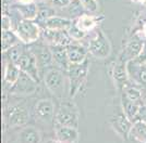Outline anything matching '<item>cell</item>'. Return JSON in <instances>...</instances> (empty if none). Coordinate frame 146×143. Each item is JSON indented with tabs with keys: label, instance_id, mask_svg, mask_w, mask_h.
Masks as SVG:
<instances>
[{
	"label": "cell",
	"instance_id": "1",
	"mask_svg": "<svg viewBox=\"0 0 146 143\" xmlns=\"http://www.w3.org/2000/svg\"><path fill=\"white\" fill-rule=\"evenodd\" d=\"M14 30L18 34L21 41L24 42L25 45H31L36 42L40 38L43 27L36 20L21 18L15 25Z\"/></svg>",
	"mask_w": 146,
	"mask_h": 143
},
{
	"label": "cell",
	"instance_id": "2",
	"mask_svg": "<svg viewBox=\"0 0 146 143\" xmlns=\"http://www.w3.org/2000/svg\"><path fill=\"white\" fill-rule=\"evenodd\" d=\"M66 72L59 67H51L44 74V83L46 88L51 92V94L57 99L62 100L64 96L66 87Z\"/></svg>",
	"mask_w": 146,
	"mask_h": 143
},
{
	"label": "cell",
	"instance_id": "3",
	"mask_svg": "<svg viewBox=\"0 0 146 143\" xmlns=\"http://www.w3.org/2000/svg\"><path fill=\"white\" fill-rule=\"evenodd\" d=\"M79 118L80 113L78 106L74 104L73 101L67 100L60 103L56 112L54 123L56 126H72L78 128Z\"/></svg>",
	"mask_w": 146,
	"mask_h": 143
},
{
	"label": "cell",
	"instance_id": "4",
	"mask_svg": "<svg viewBox=\"0 0 146 143\" xmlns=\"http://www.w3.org/2000/svg\"><path fill=\"white\" fill-rule=\"evenodd\" d=\"M87 73H88V60H85L83 63H80V64L69 65L67 75L69 78V83H70L69 95L71 98H73L82 89L87 78Z\"/></svg>",
	"mask_w": 146,
	"mask_h": 143
},
{
	"label": "cell",
	"instance_id": "5",
	"mask_svg": "<svg viewBox=\"0 0 146 143\" xmlns=\"http://www.w3.org/2000/svg\"><path fill=\"white\" fill-rule=\"evenodd\" d=\"M88 52L96 59H106L111 52V46L108 38L100 30L96 28L94 35L88 41Z\"/></svg>",
	"mask_w": 146,
	"mask_h": 143
},
{
	"label": "cell",
	"instance_id": "6",
	"mask_svg": "<svg viewBox=\"0 0 146 143\" xmlns=\"http://www.w3.org/2000/svg\"><path fill=\"white\" fill-rule=\"evenodd\" d=\"M30 120V112L25 103H19L13 105L6 113V121L8 127L18 128L24 127Z\"/></svg>",
	"mask_w": 146,
	"mask_h": 143
},
{
	"label": "cell",
	"instance_id": "7",
	"mask_svg": "<svg viewBox=\"0 0 146 143\" xmlns=\"http://www.w3.org/2000/svg\"><path fill=\"white\" fill-rule=\"evenodd\" d=\"M38 87V81L29 75L27 73L21 71L18 80L11 86V93L18 95H29L35 93Z\"/></svg>",
	"mask_w": 146,
	"mask_h": 143
},
{
	"label": "cell",
	"instance_id": "8",
	"mask_svg": "<svg viewBox=\"0 0 146 143\" xmlns=\"http://www.w3.org/2000/svg\"><path fill=\"white\" fill-rule=\"evenodd\" d=\"M15 64L20 67L21 71L27 73L29 75H31L34 79H36L39 83V79H40V74L39 73H40V71H39V67L37 64L36 56L31 49H25V51L20 56V59L18 60V62Z\"/></svg>",
	"mask_w": 146,
	"mask_h": 143
},
{
	"label": "cell",
	"instance_id": "9",
	"mask_svg": "<svg viewBox=\"0 0 146 143\" xmlns=\"http://www.w3.org/2000/svg\"><path fill=\"white\" fill-rule=\"evenodd\" d=\"M110 125L112 127V129L118 133V136H120L124 141H128L133 123L125 115L123 110L116 112L110 117Z\"/></svg>",
	"mask_w": 146,
	"mask_h": 143
},
{
	"label": "cell",
	"instance_id": "10",
	"mask_svg": "<svg viewBox=\"0 0 146 143\" xmlns=\"http://www.w3.org/2000/svg\"><path fill=\"white\" fill-rule=\"evenodd\" d=\"M127 67L130 81L139 86L146 92V64H142L134 60H130L128 61Z\"/></svg>",
	"mask_w": 146,
	"mask_h": 143
},
{
	"label": "cell",
	"instance_id": "11",
	"mask_svg": "<svg viewBox=\"0 0 146 143\" xmlns=\"http://www.w3.org/2000/svg\"><path fill=\"white\" fill-rule=\"evenodd\" d=\"M31 50L33 51V53L35 54L37 60V64L39 67V71L42 72L44 70H49L55 64V60L51 53L50 47H47L45 45H33V47L31 48Z\"/></svg>",
	"mask_w": 146,
	"mask_h": 143
},
{
	"label": "cell",
	"instance_id": "12",
	"mask_svg": "<svg viewBox=\"0 0 146 143\" xmlns=\"http://www.w3.org/2000/svg\"><path fill=\"white\" fill-rule=\"evenodd\" d=\"M34 115L38 120L49 123L55 120V105L50 99H40L34 106Z\"/></svg>",
	"mask_w": 146,
	"mask_h": 143
},
{
	"label": "cell",
	"instance_id": "13",
	"mask_svg": "<svg viewBox=\"0 0 146 143\" xmlns=\"http://www.w3.org/2000/svg\"><path fill=\"white\" fill-rule=\"evenodd\" d=\"M42 36H43L44 40L49 43V46L54 45V46L67 47L68 45L73 42V39L71 38V36L69 35L67 30H54L43 28Z\"/></svg>",
	"mask_w": 146,
	"mask_h": 143
},
{
	"label": "cell",
	"instance_id": "14",
	"mask_svg": "<svg viewBox=\"0 0 146 143\" xmlns=\"http://www.w3.org/2000/svg\"><path fill=\"white\" fill-rule=\"evenodd\" d=\"M127 64H128V62L119 56V59H118V61L115 63V65L112 67V71H111L112 78H113V80H115V83H116L117 88L119 90H121L122 88L130 81Z\"/></svg>",
	"mask_w": 146,
	"mask_h": 143
},
{
	"label": "cell",
	"instance_id": "15",
	"mask_svg": "<svg viewBox=\"0 0 146 143\" xmlns=\"http://www.w3.org/2000/svg\"><path fill=\"white\" fill-rule=\"evenodd\" d=\"M55 136L58 142L63 143L78 142L80 138L78 128L72 126H56Z\"/></svg>",
	"mask_w": 146,
	"mask_h": 143
},
{
	"label": "cell",
	"instance_id": "16",
	"mask_svg": "<svg viewBox=\"0 0 146 143\" xmlns=\"http://www.w3.org/2000/svg\"><path fill=\"white\" fill-rule=\"evenodd\" d=\"M144 40L137 37V36H133L125 45V47L123 49V52L120 55V58L125 60L127 62L130 60H134L139 54L141 53L143 46H144Z\"/></svg>",
	"mask_w": 146,
	"mask_h": 143
},
{
	"label": "cell",
	"instance_id": "17",
	"mask_svg": "<svg viewBox=\"0 0 146 143\" xmlns=\"http://www.w3.org/2000/svg\"><path fill=\"white\" fill-rule=\"evenodd\" d=\"M67 52L70 64L83 63L85 60H87V54L90 53L87 48L74 41L67 46Z\"/></svg>",
	"mask_w": 146,
	"mask_h": 143
},
{
	"label": "cell",
	"instance_id": "18",
	"mask_svg": "<svg viewBox=\"0 0 146 143\" xmlns=\"http://www.w3.org/2000/svg\"><path fill=\"white\" fill-rule=\"evenodd\" d=\"M73 23V20L68 18L66 16H59V15H54L50 18H46L43 23H40L43 28L54 30H69Z\"/></svg>",
	"mask_w": 146,
	"mask_h": 143
},
{
	"label": "cell",
	"instance_id": "19",
	"mask_svg": "<svg viewBox=\"0 0 146 143\" xmlns=\"http://www.w3.org/2000/svg\"><path fill=\"white\" fill-rule=\"evenodd\" d=\"M15 12L22 18H27V20H36L38 16V5L35 1L29 2V3H14L11 6Z\"/></svg>",
	"mask_w": 146,
	"mask_h": 143
},
{
	"label": "cell",
	"instance_id": "20",
	"mask_svg": "<svg viewBox=\"0 0 146 143\" xmlns=\"http://www.w3.org/2000/svg\"><path fill=\"white\" fill-rule=\"evenodd\" d=\"M143 105H144V102L133 101V100H130L128 98L121 95L122 110L125 113V115L131 119L132 123H134L135 120H137V116H139L141 108H142Z\"/></svg>",
	"mask_w": 146,
	"mask_h": 143
},
{
	"label": "cell",
	"instance_id": "21",
	"mask_svg": "<svg viewBox=\"0 0 146 143\" xmlns=\"http://www.w3.org/2000/svg\"><path fill=\"white\" fill-rule=\"evenodd\" d=\"M17 141L23 143H38L42 141V136L36 127L24 126L18 133Z\"/></svg>",
	"mask_w": 146,
	"mask_h": 143
},
{
	"label": "cell",
	"instance_id": "22",
	"mask_svg": "<svg viewBox=\"0 0 146 143\" xmlns=\"http://www.w3.org/2000/svg\"><path fill=\"white\" fill-rule=\"evenodd\" d=\"M50 50H51V53L55 60V63L58 65L59 68L63 70V71L67 73L69 65H70V61H69V56H68L67 52V47L64 46H49Z\"/></svg>",
	"mask_w": 146,
	"mask_h": 143
},
{
	"label": "cell",
	"instance_id": "23",
	"mask_svg": "<svg viewBox=\"0 0 146 143\" xmlns=\"http://www.w3.org/2000/svg\"><path fill=\"white\" fill-rule=\"evenodd\" d=\"M128 142L146 143V123L144 120H136L133 123Z\"/></svg>",
	"mask_w": 146,
	"mask_h": 143
},
{
	"label": "cell",
	"instance_id": "24",
	"mask_svg": "<svg viewBox=\"0 0 146 143\" xmlns=\"http://www.w3.org/2000/svg\"><path fill=\"white\" fill-rule=\"evenodd\" d=\"M20 42L22 41L19 38L15 30H8L1 31V51L2 52H6L7 50H9L11 47L18 45Z\"/></svg>",
	"mask_w": 146,
	"mask_h": 143
},
{
	"label": "cell",
	"instance_id": "25",
	"mask_svg": "<svg viewBox=\"0 0 146 143\" xmlns=\"http://www.w3.org/2000/svg\"><path fill=\"white\" fill-rule=\"evenodd\" d=\"M20 74H21L20 67L15 63L7 60L6 67H5V74H3V81L7 85L12 86L13 83L18 80Z\"/></svg>",
	"mask_w": 146,
	"mask_h": 143
},
{
	"label": "cell",
	"instance_id": "26",
	"mask_svg": "<svg viewBox=\"0 0 146 143\" xmlns=\"http://www.w3.org/2000/svg\"><path fill=\"white\" fill-rule=\"evenodd\" d=\"M67 11V16L66 18H71V20H76L80 16H82L83 14H85L86 12L84 10V7L82 5L81 0H72L70 2V5L63 8Z\"/></svg>",
	"mask_w": 146,
	"mask_h": 143
},
{
	"label": "cell",
	"instance_id": "27",
	"mask_svg": "<svg viewBox=\"0 0 146 143\" xmlns=\"http://www.w3.org/2000/svg\"><path fill=\"white\" fill-rule=\"evenodd\" d=\"M24 42H20L18 45L11 47L9 50H7L6 52H2L5 54V59L8 61H11L13 63H17L18 60L20 59V56L23 54V52L25 51L26 48L24 47Z\"/></svg>",
	"mask_w": 146,
	"mask_h": 143
},
{
	"label": "cell",
	"instance_id": "28",
	"mask_svg": "<svg viewBox=\"0 0 146 143\" xmlns=\"http://www.w3.org/2000/svg\"><path fill=\"white\" fill-rule=\"evenodd\" d=\"M97 18H94L90 14H83L82 16H80L79 18H76V24L79 25V27L81 30H85L86 33L90 31L91 30H94L97 25Z\"/></svg>",
	"mask_w": 146,
	"mask_h": 143
},
{
	"label": "cell",
	"instance_id": "29",
	"mask_svg": "<svg viewBox=\"0 0 146 143\" xmlns=\"http://www.w3.org/2000/svg\"><path fill=\"white\" fill-rule=\"evenodd\" d=\"M68 33H69V35L71 36V38H72L73 40H75V41L82 40V39L85 38V36L87 35V33H86L85 30L80 28L79 25L76 24V21H75V20H73V23H72V25H71V27L69 28V30H68Z\"/></svg>",
	"mask_w": 146,
	"mask_h": 143
},
{
	"label": "cell",
	"instance_id": "30",
	"mask_svg": "<svg viewBox=\"0 0 146 143\" xmlns=\"http://www.w3.org/2000/svg\"><path fill=\"white\" fill-rule=\"evenodd\" d=\"M56 15V11L54 9H51L48 6H43V7H38V16L36 20H38V23H43L46 18H50V16H54Z\"/></svg>",
	"mask_w": 146,
	"mask_h": 143
},
{
	"label": "cell",
	"instance_id": "31",
	"mask_svg": "<svg viewBox=\"0 0 146 143\" xmlns=\"http://www.w3.org/2000/svg\"><path fill=\"white\" fill-rule=\"evenodd\" d=\"M82 5L84 7V10L86 13H96L98 10V2L97 0H81Z\"/></svg>",
	"mask_w": 146,
	"mask_h": 143
},
{
	"label": "cell",
	"instance_id": "32",
	"mask_svg": "<svg viewBox=\"0 0 146 143\" xmlns=\"http://www.w3.org/2000/svg\"><path fill=\"white\" fill-rule=\"evenodd\" d=\"M1 27H2V30H14L13 28V22H12V18L5 12L2 14V18H1Z\"/></svg>",
	"mask_w": 146,
	"mask_h": 143
},
{
	"label": "cell",
	"instance_id": "33",
	"mask_svg": "<svg viewBox=\"0 0 146 143\" xmlns=\"http://www.w3.org/2000/svg\"><path fill=\"white\" fill-rule=\"evenodd\" d=\"M71 1L72 0H49L51 6L57 7V8H61V9H63L67 6H69Z\"/></svg>",
	"mask_w": 146,
	"mask_h": 143
},
{
	"label": "cell",
	"instance_id": "34",
	"mask_svg": "<svg viewBox=\"0 0 146 143\" xmlns=\"http://www.w3.org/2000/svg\"><path fill=\"white\" fill-rule=\"evenodd\" d=\"M134 61H136L139 63H142V64H146V41L144 42V46H143V49H142L141 53L134 59Z\"/></svg>",
	"mask_w": 146,
	"mask_h": 143
},
{
	"label": "cell",
	"instance_id": "35",
	"mask_svg": "<svg viewBox=\"0 0 146 143\" xmlns=\"http://www.w3.org/2000/svg\"><path fill=\"white\" fill-rule=\"evenodd\" d=\"M15 0H2V5H3V9L6 10L7 7H11L12 5H14Z\"/></svg>",
	"mask_w": 146,
	"mask_h": 143
},
{
	"label": "cell",
	"instance_id": "36",
	"mask_svg": "<svg viewBox=\"0 0 146 143\" xmlns=\"http://www.w3.org/2000/svg\"><path fill=\"white\" fill-rule=\"evenodd\" d=\"M34 0H18V2H21V3H29V2H33Z\"/></svg>",
	"mask_w": 146,
	"mask_h": 143
},
{
	"label": "cell",
	"instance_id": "37",
	"mask_svg": "<svg viewBox=\"0 0 146 143\" xmlns=\"http://www.w3.org/2000/svg\"><path fill=\"white\" fill-rule=\"evenodd\" d=\"M144 104L146 105V93H145V96H144Z\"/></svg>",
	"mask_w": 146,
	"mask_h": 143
},
{
	"label": "cell",
	"instance_id": "38",
	"mask_svg": "<svg viewBox=\"0 0 146 143\" xmlns=\"http://www.w3.org/2000/svg\"><path fill=\"white\" fill-rule=\"evenodd\" d=\"M38 1H49V0H38Z\"/></svg>",
	"mask_w": 146,
	"mask_h": 143
},
{
	"label": "cell",
	"instance_id": "39",
	"mask_svg": "<svg viewBox=\"0 0 146 143\" xmlns=\"http://www.w3.org/2000/svg\"><path fill=\"white\" fill-rule=\"evenodd\" d=\"M141 1H143V2H145L146 3V0H141Z\"/></svg>",
	"mask_w": 146,
	"mask_h": 143
}]
</instances>
